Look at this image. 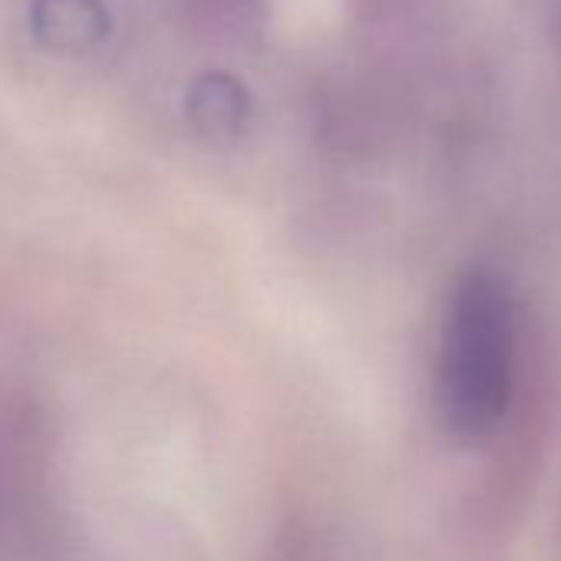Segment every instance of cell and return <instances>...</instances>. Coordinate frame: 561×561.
<instances>
[{"instance_id": "1", "label": "cell", "mask_w": 561, "mask_h": 561, "mask_svg": "<svg viewBox=\"0 0 561 561\" xmlns=\"http://www.w3.org/2000/svg\"><path fill=\"white\" fill-rule=\"evenodd\" d=\"M515 387V305L492 267H466L446 301L436 357V413L456 443H482Z\"/></svg>"}, {"instance_id": "2", "label": "cell", "mask_w": 561, "mask_h": 561, "mask_svg": "<svg viewBox=\"0 0 561 561\" xmlns=\"http://www.w3.org/2000/svg\"><path fill=\"white\" fill-rule=\"evenodd\" d=\"M0 561H83L41 407L0 380Z\"/></svg>"}, {"instance_id": "3", "label": "cell", "mask_w": 561, "mask_h": 561, "mask_svg": "<svg viewBox=\"0 0 561 561\" xmlns=\"http://www.w3.org/2000/svg\"><path fill=\"white\" fill-rule=\"evenodd\" d=\"M31 27L41 44L77 54L96 47L110 34V18L100 0H34Z\"/></svg>"}, {"instance_id": "4", "label": "cell", "mask_w": 561, "mask_h": 561, "mask_svg": "<svg viewBox=\"0 0 561 561\" xmlns=\"http://www.w3.org/2000/svg\"><path fill=\"white\" fill-rule=\"evenodd\" d=\"M188 113L195 126L208 136H234L248 116L244 90L231 77H205L188 96Z\"/></svg>"}, {"instance_id": "5", "label": "cell", "mask_w": 561, "mask_h": 561, "mask_svg": "<svg viewBox=\"0 0 561 561\" xmlns=\"http://www.w3.org/2000/svg\"><path fill=\"white\" fill-rule=\"evenodd\" d=\"M264 561H331V558L308 531H291L271 548Z\"/></svg>"}]
</instances>
